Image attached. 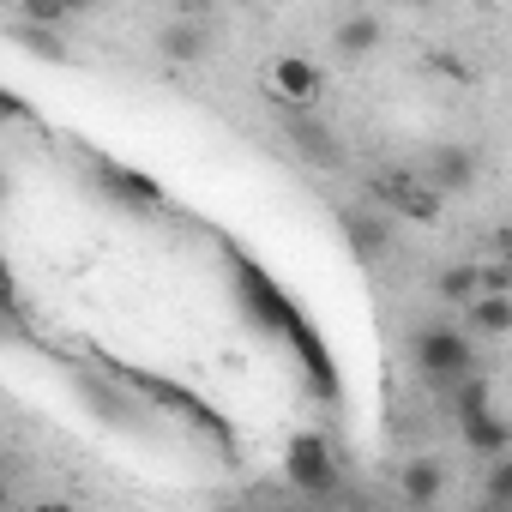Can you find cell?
Returning <instances> with one entry per match:
<instances>
[{
    "instance_id": "cell-1",
    "label": "cell",
    "mask_w": 512,
    "mask_h": 512,
    "mask_svg": "<svg viewBox=\"0 0 512 512\" xmlns=\"http://www.w3.org/2000/svg\"><path fill=\"white\" fill-rule=\"evenodd\" d=\"M410 356H416V368H422V380H428L434 392H452L458 380L476 374V338H470L464 326H452V320L416 326V332H410Z\"/></svg>"
},
{
    "instance_id": "cell-2",
    "label": "cell",
    "mask_w": 512,
    "mask_h": 512,
    "mask_svg": "<svg viewBox=\"0 0 512 512\" xmlns=\"http://www.w3.org/2000/svg\"><path fill=\"white\" fill-rule=\"evenodd\" d=\"M362 199H368L374 211H398V217H410V223H434V217H440V199L416 181V169H374L368 187H362Z\"/></svg>"
},
{
    "instance_id": "cell-3",
    "label": "cell",
    "mask_w": 512,
    "mask_h": 512,
    "mask_svg": "<svg viewBox=\"0 0 512 512\" xmlns=\"http://www.w3.org/2000/svg\"><path fill=\"white\" fill-rule=\"evenodd\" d=\"M284 470H290V482H296V494H308V500H326V494H338V458H332V446H326V434H296L290 440V452H284Z\"/></svg>"
},
{
    "instance_id": "cell-4",
    "label": "cell",
    "mask_w": 512,
    "mask_h": 512,
    "mask_svg": "<svg viewBox=\"0 0 512 512\" xmlns=\"http://www.w3.org/2000/svg\"><path fill=\"white\" fill-rule=\"evenodd\" d=\"M211 49H217V25H211L205 7H181V13L157 31V55L175 61V67H193V61H205Z\"/></svg>"
},
{
    "instance_id": "cell-5",
    "label": "cell",
    "mask_w": 512,
    "mask_h": 512,
    "mask_svg": "<svg viewBox=\"0 0 512 512\" xmlns=\"http://www.w3.org/2000/svg\"><path fill=\"white\" fill-rule=\"evenodd\" d=\"M416 181L446 205L452 193H470V187H476V151H470V145H434V151L422 157Z\"/></svg>"
},
{
    "instance_id": "cell-6",
    "label": "cell",
    "mask_w": 512,
    "mask_h": 512,
    "mask_svg": "<svg viewBox=\"0 0 512 512\" xmlns=\"http://www.w3.org/2000/svg\"><path fill=\"white\" fill-rule=\"evenodd\" d=\"M338 229H344L350 253H356V260H368V266L392 253V223H386V211H374L368 199H362V205H344V211H338Z\"/></svg>"
},
{
    "instance_id": "cell-7",
    "label": "cell",
    "mask_w": 512,
    "mask_h": 512,
    "mask_svg": "<svg viewBox=\"0 0 512 512\" xmlns=\"http://www.w3.org/2000/svg\"><path fill=\"white\" fill-rule=\"evenodd\" d=\"M320 91H326V73H320L314 61H302V55H278V61H272V97L290 103L296 115H308Z\"/></svg>"
},
{
    "instance_id": "cell-8",
    "label": "cell",
    "mask_w": 512,
    "mask_h": 512,
    "mask_svg": "<svg viewBox=\"0 0 512 512\" xmlns=\"http://www.w3.org/2000/svg\"><path fill=\"white\" fill-rule=\"evenodd\" d=\"M290 145H296V157H302V163H320V169L344 163L338 133H332L326 121H314V115H290Z\"/></svg>"
},
{
    "instance_id": "cell-9",
    "label": "cell",
    "mask_w": 512,
    "mask_h": 512,
    "mask_svg": "<svg viewBox=\"0 0 512 512\" xmlns=\"http://www.w3.org/2000/svg\"><path fill=\"white\" fill-rule=\"evenodd\" d=\"M380 37H386V25L374 13H344L332 31V49H338V61H368L380 49Z\"/></svg>"
},
{
    "instance_id": "cell-10",
    "label": "cell",
    "mask_w": 512,
    "mask_h": 512,
    "mask_svg": "<svg viewBox=\"0 0 512 512\" xmlns=\"http://www.w3.org/2000/svg\"><path fill=\"white\" fill-rule=\"evenodd\" d=\"M398 494H404L416 512H428V506L446 494V464H440V458H410V464L398 470Z\"/></svg>"
},
{
    "instance_id": "cell-11",
    "label": "cell",
    "mask_w": 512,
    "mask_h": 512,
    "mask_svg": "<svg viewBox=\"0 0 512 512\" xmlns=\"http://www.w3.org/2000/svg\"><path fill=\"white\" fill-rule=\"evenodd\" d=\"M97 181H103V187H109V199H121V205H163V187H157L151 175H139V169L97 163Z\"/></svg>"
},
{
    "instance_id": "cell-12",
    "label": "cell",
    "mask_w": 512,
    "mask_h": 512,
    "mask_svg": "<svg viewBox=\"0 0 512 512\" xmlns=\"http://www.w3.org/2000/svg\"><path fill=\"white\" fill-rule=\"evenodd\" d=\"M464 314H470L464 332H476V338H506L512 332V296H476Z\"/></svg>"
},
{
    "instance_id": "cell-13",
    "label": "cell",
    "mask_w": 512,
    "mask_h": 512,
    "mask_svg": "<svg viewBox=\"0 0 512 512\" xmlns=\"http://www.w3.org/2000/svg\"><path fill=\"white\" fill-rule=\"evenodd\" d=\"M434 296H440L446 308H470V302H476V266H470V260L446 266V272L434 278Z\"/></svg>"
},
{
    "instance_id": "cell-14",
    "label": "cell",
    "mask_w": 512,
    "mask_h": 512,
    "mask_svg": "<svg viewBox=\"0 0 512 512\" xmlns=\"http://www.w3.org/2000/svg\"><path fill=\"white\" fill-rule=\"evenodd\" d=\"M464 428V440L476 446V452H488V458H506V422L494 416V410H482V416H470V422H458Z\"/></svg>"
},
{
    "instance_id": "cell-15",
    "label": "cell",
    "mask_w": 512,
    "mask_h": 512,
    "mask_svg": "<svg viewBox=\"0 0 512 512\" xmlns=\"http://www.w3.org/2000/svg\"><path fill=\"white\" fill-rule=\"evenodd\" d=\"M482 410H494V404H488V380H482V374L458 380V386H452V416L470 422V416H482Z\"/></svg>"
},
{
    "instance_id": "cell-16",
    "label": "cell",
    "mask_w": 512,
    "mask_h": 512,
    "mask_svg": "<svg viewBox=\"0 0 512 512\" xmlns=\"http://www.w3.org/2000/svg\"><path fill=\"white\" fill-rule=\"evenodd\" d=\"M19 43L37 55V61H67V43L55 31H37V25H19Z\"/></svg>"
},
{
    "instance_id": "cell-17",
    "label": "cell",
    "mask_w": 512,
    "mask_h": 512,
    "mask_svg": "<svg viewBox=\"0 0 512 512\" xmlns=\"http://www.w3.org/2000/svg\"><path fill=\"white\" fill-rule=\"evenodd\" d=\"M482 494H488V506H512V458H494V464H488Z\"/></svg>"
},
{
    "instance_id": "cell-18",
    "label": "cell",
    "mask_w": 512,
    "mask_h": 512,
    "mask_svg": "<svg viewBox=\"0 0 512 512\" xmlns=\"http://www.w3.org/2000/svg\"><path fill=\"white\" fill-rule=\"evenodd\" d=\"M25 115H31V103H25V97H13L7 85H0V121H25Z\"/></svg>"
},
{
    "instance_id": "cell-19",
    "label": "cell",
    "mask_w": 512,
    "mask_h": 512,
    "mask_svg": "<svg viewBox=\"0 0 512 512\" xmlns=\"http://www.w3.org/2000/svg\"><path fill=\"white\" fill-rule=\"evenodd\" d=\"M19 512H73V500H37V506H19Z\"/></svg>"
},
{
    "instance_id": "cell-20",
    "label": "cell",
    "mask_w": 512,
    "mask_h": 512,
    "mask_svg": "<svg viewBox=\"0 0 512 512\" xmlns=\"http://www.w3.org/2000/svg\"><path fill=\"white\" fill-rule=\"evenodd\" d=\"M0 512H13V494H7V482H0Z\"/></svg>"
},
{
    "instance_id": "cell-21",
    "label": "cell",
    "mask_w": 512,
    "mask_h": 512,
    "mask_svg": "<svg viewBox=\"0 0 512 512\" xmlns=\"http://www.w3.org/2000/svg\"><path fill=\"white\" fill-rule=\"evenodd\" d=\"M482 512H512V506H482Z\"/></svg>"
},
{
    "instance_id": "cell-22",
    "label": "cell",
    "mask_w": 512,
    "mask_h": 512,
    "mask_svg": "<svg viewBox=\"0 0 512 512\" xmlns=\"http://www.w3.org/2000/svg\"><path fill=\"white\" fill-rule=\"evenodd\" d=\"M223 512H241V506H223Z\"/></svg>"
}]
</instances>
